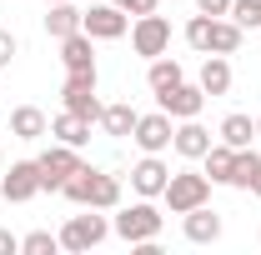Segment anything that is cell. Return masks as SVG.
I'll use <instances>...</instances> for the list:
<instances>
[{
    "label": "cell",
    "instance_id": "6da1fadb",
    "mask_svg": "<svg viewBox=\"0 0 261 255\" xmlns=\"http://www.w3.org/2000/svg\"><path fill=\"white\" fill-rule=\"evenodd\" d=\"M161 225H166L161 205L146 200V195H136L130 205H116V215H111V235H121L126 245H141V240H156Z\"/></svg>",
    "mask_w": 261,
    "mask_h": 255
},
{
    "label": "cell",
    "instance_id": "7a4b0ae2",
    "mask_svg": "<svg viewBox=\"0 0 261 255\" xmlns=\"http://www.w3.org/2000/svg\"><path fill=\"white\" fill-rule=\"evenodd\" d=\"M161 205L171 215H186L196 205H211V180H206V170H171V180H166V190H161Z\"/></svg>",
    "mask_w": 261,
    "mask_h": 255
},
{
    "label": "cell",
    "instance_id": "3957f363",
    "mask_svg": "<svg viewBox=\"0 0 261 255\" xmlns=\"http://www.w3.org/2000/svg\"><path fill=\"white\" fill-rule=\"evenodd\" d=\"M61 235V250H70V255H86V250H96L100 240L111 235V220L100 215L96 205H91V215H70V220L56 230Z\"/></svg>",
    "mask_w": 261,
    "mask_h": 255
},
{
    "label": "cell",
    "instance_id": "277c9868",
    "mask_svg": "<svg viewBox=\"0 0 261 255\" xmlns=\"http://www.w3.org/2000/svg\"><path fill=\"white\" fill-rule=\"evenodd\" d=\"M130 50L141 55V60H156L171 50V20H166L161 10H151V15H136L130 20Z\"/></svg>",
    "mask_w": 261,
    "mask_h": 255
},
{
    "label": "cell",
    "instance_id": "5b68a950",
    "mask_svg": "<svg viewBox=\"0 0 261 255\" xmlns=\"http://www.w3.org/2000/svg\"><path fill=\"white\" fill-rule=\"evenodd\" d=\"M61 100H65V110H75V115H86L91 125H100V110H106V105L96 100V70H65Z\"/></svg>",
    "mask_w": 261,
    "mask_h": 255
},
{
    "label": "cell",
    "instance_id": "8992f818",
    "mask_svg": "<svg viewBox=\"0 0 261 255\" xmlns=\"http://www.w3.org/2000/svg\"><path fill=\"white\" fill-rule=\"evenodd\" d=\"M171 135H176V120L166 115L161 105L146 110V115H136V130H130V140H136L141 155H166L171 150Z\"/></svg>",
    "mask_w": 261,
    "mask_h": 255
},
{
    "label": "cell",
    "instance_id": "52a82bcc",
    "mask_svg": "<svg viewBox=\"0 0 261 255\" xmlns=\"http://www.w3.org/2000/svg\"><path fill=\"white\" fill-rule=\"evenodd\" d=\"M35 165H40V190H61L86 160H81L75 145H61V140H56V145H45V150L35 155Z\"/></svg>",
    "mask_w": 261,
    "mask_h": 255
},
{
    "label": "cell",
    "instance_id": "ba28073f",
    "mask_svg": "<svg viewBox=\"0 0 261 255\" xmlns=\"http://www.w3.org/2000/svg\"><path fill=\"white\" fill-rule=\"evenodd\" d=\"M0 195L10 200V205H25L40 195V165L35 160H10L5 170H0Z\"/></svg>",
    "mask_w": 261,
    "mask_h": 255
},
{
    "label": "cell",
    "instance_id": "9c48e42d",
    "mask_svg": "<svg viewBox=\"0 0 261 255\" xmlns=\"http://www.w3.org/2000/svg\"><path fill=\"white\" fill-rule=\"evenodd\" d=\"M81 30L91 35V40H121V35L130 30V15L121 10V5L100 0V5H91V10L81 15Z\"/></svg>",
    "mask_w": 261,
    "mask_h": 255
},
{
    "label": "cell",
    "instance_id": "30bf717a",
    "mask_svg": "<svg viewBox=\"0 0 261 255\" xmlns=\"http://www.w3.org/2000/svg\"><path fill=\"white\" fill-rule=\"evenodd\" d=\"M206 90H201V85H191V80H181V85H171V90H161V95H156V105H161L166 115H171V120H196V115H201V110H206Z\"/></svg>",
    "mask_w": 261,
    "mask_h": 255
},
{
    "label": "cell",
    "instance_id": "8fae6325",
    "mask_svg": "<svg viewBox=\"0 0 261 255\" xmlns=\"http://www.w3.org/2000/svg\"><path fill=\"white\" fill-rule=\"evenodd\" d=\"M166 180H171V165H166L161 155H141L136 165H130V190L146 195V200H161Z\"/></svg>",
    "mask_w": 261,
    "mask_h": 255
},
{
    "label": "cell",
    "instance_id": "7c38bea8",
    "mask_svg": "<svg viewBox=\"0 0 261 255\" xmlns=\"http://www.w3.org/2000/svg\"><path fill=\"white\" fill-rule=\"evenodd\" d=\"M211 140H216V135H211V130L201 125V115H196V120H176V135H171V150H176L181 160H201L206 150H211Z\"/></svg>",
    "mask_w": 261,
    "mask_h": 255
},
{
    "label": "cell",
    "instance_id": "4fadbf2b",
    "mask_svg": "<svg viewBox=\"0 0 261 255\" xmlns=\"http://www.w3.org/2000/svg\"><path fill=\"white\" fill-rule=\"evenodd\" d=\"M181 235L191 240V245H216L221 240V215L211 210V205H196L181 215Z\"/></svg>",
    "mask_w": 261,
    "mask_h": 255
},
{
    "label": "cell",
    "instance_id": "5bb4252c",
    "mask_svg": "<svg viewBox=\"0 0 261 255\" xmlns=\"http://www.w3.org/2000/svg\"><path fill=\"white\" fill-rule=\"evenodd\" d=\"M10 135L15 140H45L50 135V115L40 105H15L10 110Z\"/></svg>",
    "mask_w": 261,
    "mask_h": 255
},
{
    "label": "cell",
    "instance_id": "9a60e30c",
    "mask_svg": "<svg viewBox=\"0 0 261 255\" xmlns=\"http://www.w3.org/2000/svg\"><path fill=\"white\" fill-rule=\"evenodd\" d=\"M181 80H186V65L176 60L171 50H166V55H156V60H146V85H151V95H161V90L181 85Z\"/></svg>",
    "mask_w": 261,
    "mask_h": 255
},
{
    "label": "cell",
    "instance_id": "2e32d148",
    "mask_svg": "<svg viewBox=\"0 0 261 255\" xmlns=\"http://www.w3.org/2000/svg\"><path fill=\"white\" fill-rule=\"evenodd\" d=\"M81 15H86V10H81L75 0H61V5H50V10H45V35L61 45L65 35H75V30H81Z\"/></svg>",
    "mask_w": 261,
    "mask_h": 255
},
{
    "label": "cell",
    "instance_id": "e0dca14e",
    "mask_svg": "<svg viewBox=\"0 0 261 255\" xmlns=\"http://www.w3.org/2000/svg\"><path fill=\"white\" fill-rule=\"evenodd\" d=\"M61 65L65 70H96V40H91L86 30L65 35L61 40Z\"/></svg>",
    "mask_w": 261,
    "mask_h": 255
},
{
    "label": "cell",
    "instance_id": "ac0fdd59",
    "mask_svg": "<svg viewBox=\"0 0 261 255\" xmlns=\"http://www.w3.org/2000/svg\"><path fill=\"white\" fill-rule=\"evenodd\" d=\"M196 85H201L211 100L226 95V90H231V55H206V60H201V75H196Z\"/></svg>",
    "mask_w": 261,
    "mask_h": 255
},
{
    "label": "cell",
    "instance_id": "d6986e66",
    "mask_svg": "<svg viewBox=\"0 0 261 255\" xmlns=\"http://www.w3.org/2000/svg\"><path fill=\"white\" fill-rule=\"evenodd\" d=\"M50 135H56L61 145L86 150V145H91V120H86V115H75V110H61V115L50 120Z\"/></svg>",
    "mask_w": 261,
    "mask_h": 255
},
{
    "label": "cell",
    "instance_id": "ffe728a7",
    "mask_svg": "<svg viewBox=\"0 0 261 255\" xmlns=\"http://www.w3.org/2000/svg\"><path fill=\"white\" fill-rule=\"evenodd\" d=\"M201 170H206V180H211V185H231V170H236V150H231L226 140H211V150L201 155Z\"/></svg>",
    "mask_w": 261,
    "mask_h": 255
},
{
    "label": "cell",
    "instance_id": "44dd1931",
    "mask_svg": "<svg viewBox=\"0 0 261 255\" xmlns=\"http://www.w3.org/2000/svg\"><path fill=\"white\" fill-rule=\"evenodd\" d=\"M136 115H141V110H136L130 100H111V105L100 110V130H106L111 140H126L130 130H136Z\"/></svg>",
    "mask_w": 261,
    "mask_h": 255
},
{
    "label": "cell",
    "instance_id": "7402d4cb",
    "mask_svg": "<svg viewBox=\"0 0 261 255\" xmlns=\"http://www.w3.org/2000/svg\"><path fill=\"white\" fill-rule=\"evenodd\" d=\"M216 140H226L231 150H246V145L256 140V120H251V115H241V110H231L226 120H221V130H216Z\"/></svg>",
    "mask_w": 261,
    "mask_h": 255
},
{
    "label": "cell",
    "instance_id": "603a6c76",
    "mask_svg": "<svg viewBox=\"0 0 261 255\" xmlns=\"http://www.w3.org/2000/svg\"><path fill=\"white\" fill-rule=\"evenodd\" d=\"M241 40H246V30H241L231 15H216V20H211V55H236Z\"/></svg>",
    "mask_w": 261,
    "mask_h": 255
},
{
    "label": "cell",
    "instance_id": "cb8c5ba5",
    "mask_svg": "<svg viewBox=\"0 0 261 255\" xmlns=\"http://www.w3.org/2000/svg\"><path fill=\"white\" fill-rule=\"evenodd\" d=\"M116 210L121 205V175H111V170H96V180H91V200H86V210Z\"/></svg>",
    "mask_w": 261,
    "mask_h": 255
},
{
    "label": "cell",
    "instance_id": "d4e9b609",
    "mask_svg": "<svg viewBox=\"0 0 261 255\" xmlns=\"http://www.w3.org/2000/svg\"><path fill=\"white\" fill-rule=\"evenodd\" d=\"M261 175V155L246 145V150H236V170H231V185L236 190H251V180Z\"/></svg>",
    "mask_w": 261,
    "mask_h": 255
},
{
    "label": "cell",
    "instance_id": "484cf974",
    "mask_svg": "<svg viewBox=\"0 0 261 255\" xmlns=\"http://www.w3.org/2000/svg\"><path fill=\"white\" fill-rule=\"evenodd\" d=\"M211 20H216V15H201V10H196L191 20H186V45H191V50H201V55H211Z\"/></svg>",
    "mask_w": 261,
    "mask_h": 255
},
{
    "label": "cell",
    "instance_id": "4316f807",
    "mask_svg": "<svg viewBox=\"0 0 261 255\" xmlns=\"http://www.w3.org/2000/svg\"><path fill=\"white\" fill-rule=\"evenodd\" d=\"M91 180H96V165H81V170L61 185V195L70 200V205H86V200H91Z\"/></svg>",
    "mask_w": 261,
    "mask_h": 255
},
{
    "label": "cell",
    "instance_id": "83f0119b",
    "mask_svg": "<svg viewBox=\"0 0 261 255\" xmlns=\"http://www.w3.org/2000/svg\"><path fill=\"white\" fill-rule=\"evenodd\" d=\"M56 250H61V235H50V230L20 235V255H56Z\"/></svg>",
    "mask_w": 261,
    "mask_h": 255
},
{
    "label": "cell",
    "instance_id": "f1b7e54d",
    "mask_svg": "<svg viewBox=\"0 0 261 255\" xmlns=\"http://www.w3.org/2000/svg\"><path fill=\"white\" fill-rule=\"evenodd\" d=\"M231 20L241 30H256L261 25V0H231Z\"/></svg>",
    "mask_w": 261,
    "mask_h": 255
},
{
    "label": "cell",
    "instance_id": "f546056e",
    "mask_svg": "<svg viewBox=\"0 0 261 255\" xmlns=\"http://www.w3.org/2000/svg\"><path fill=\"white\" fill-rule=\"evenodd\" d=\"M111 5H121L130 20H136V15H151V10H161V0H111Z\"/></svg>",
    "mask_w": 261,
    "mask_h": 255
},
{
    "label": "cell",
    "instance_id": "4dcf8cb0",
    "mask_svg": "<svg viewBox=\"0 0 261 255\" xmlns=\"http://www.w3.org/2000/svg\"><path fill=\"white\" fill-rule=\"evenodd\" d=\"M15 55H20V40H15L10 30H0V70H5V65L15 60Z\"/></svg>",
    "mask_w": 261,
    "mask_h": 255
},
{
    "label": "cell",
    "instance_id": "1f68e13d",
    "mask_svg": "<svg viewBox=\"0 0 261 255\" xmlns=\"http://www.w3.org/2000/svg\"><path fill=\"white\" fill-rule=\"evenodd\" d=\"M201 15H231V0H191Z\"/></svg>",
    "mask_w": 261,
    "mask_h": 255
},
{
    "label": "cell",
    "instance_id": "d6a6232c",
    "mask_svg": "<svg viewBox=\"0 0 261 255\" xmlns=\"http://www.w3.org/2000/svg\"><path fill=\"white\" fill-rule=\"evenodd\" d=\"M20 250V235H10V230H0V255H15Z\"/></svg>",
    "mask_w": 261,
    "mask_h": 255
},
{
    "label": "cell",
    "instance_id": "836d02e7",
    "mask_svg": "<svg viewBox=\"0 0 261 255\" xmlns=\"http://www.w3.org/2000/svg\"><path fill=\"white\" fill-rule=\"evenodd\" d=\"M251 195H256V200H261V175H256V180H251Z\"/></svg>",
    "mask_w": 261,
    "mask_h": 255
},
{
    "label": "cell",
    "instance_id": "e575fe53",
    "mask_svg": "<svg viewBox=\"0 0 261 255\" xmlns=\"http://www.w3.org/2000/svg\"><path fill=\"white\" fill-rule=\"evenodd\" d=\"M256 140H261V115H256Z\"/></svg>",
    "mask_w": 261,
    "mask_h": 255
},
{
    "label": "cell",
    "instance_id": "d590c367",
    "mask_svg": "<svg viewBox=\"0 0 261 255\" xmlns=\"http://www.w3.org/2000/svg\"><path fill=\"white\" fill-rule=\"evenodd\" d=\"M45 5H61V0H45Z\"/></svg>",
    "mask_w": 261,
    "mask_h": 255
},
{
    "label": "cell",
    "instance_id": "8d00e7d4",
    "mask_svg": "<svg viewBox=\"0 0 261 255\" xmlns=\"http://www.w3.org/2000/svg\"><path fill=\"white\" fill-rule=\"evenodd\" d=\"M0 170H5V155H0Z\"/></svg>",
    "mask_w": 261,
    "mask_h": 255
},
{
    "label": "cell",
    "instance_id": "74e56055",
    "mask_svg": "<svg viewBox=\"0 0 261 255\" xmlns=\"http://www.w3.org/2000/svg\"><path fill=\"white\" fill-rule=\"evenodd\" d=\"M256 40H261V25H256Z\"/></svg>",
    "mask_w": 261,
    "mask_h": 255
},
{
    "label": "cell",
    "instance_id": "f35d334b",
    "mask_svg": "<svg viewBox=\"0 0 261 255\" xmlns=\"http://www.w3.org/2000/svg\"><path fill=\"white\" fill-rule=\"evenodd\" d=\"M171 5H181V0H171Z\"/></svg>",
    "mask_w": 261,
    "mask_h": 255
}]
</instances>
